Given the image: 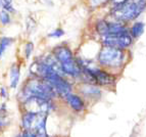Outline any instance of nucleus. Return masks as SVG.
Here are the masks:
<instances>
[{
  "mask_svg": "<svg viewBox=\"0 0 146 137\" xmlns=\"http://www.w3.org/2000/svg\"><path fill=\"white\" fill-rule=\"evenodd\" d=\"M31 97H39L43 99L55 100L58 97L56 91L46 80L38 77L31 76L27 79L17 96L20 103L26 102Z\"/></svg>",
  "mask_w": 146,
  "mask_h": 137,
  "instance_id": "1",
  "label": "nucleus"
},
{
  "mask_svg": "<svg viewBox=\"0 0 146 137\" xmlns=\"http://www.w3.org/2000/svg\"><path fill=\"white\" fill-rule=\"evenodd\" d=\"M126 61L127 53L124 49L102 46L97 54V64L99 67L110 72L123 68L126 64Z\"/></svg>",
  "mask_w": 146,
  "mask_h": 137,
  "instance_id": "2",
  "label": "nucleus"
},
{
  "mask_svg": "<svg viewBox=\"0 0 146 137\" xmlns=\"http://www.w3.org/2000/svg\"><path fill=\"white\" fill-rule=\"evenodd\" d=\"M146 9V0H128L124 4L111 7L110 15L117 22L127 23L135 21Z\"/></svg>",
  "mask_w": 146,
  "mask_h": 137,
  "instance_id": "3",
  "label": "nucleus"
},
{
  "mask_svg": "<svg viewBox=\"0 0 146 137\" xmlns=\"http://www.w3.org/2000/svg\"><path fill=\"white\" fill-rule=\"evenodd\" d=\"M133 37L131 36L130 32L122 33V34H113V35H105L100 37V42L102 46L115 47L119 49H127L131 47L133 44Z\"/></svg>",
  "mask_w": 146,
  "mask_h": 137,
  "instance_id": "4",
  "label": "nucleus"
},
{
  "mask_svg": "<svg viewBox=\"0 0 146 137\" xmlns=\"http://www.w3.org/2000/svg\"><path fill=\"white\" fill-rule=\"evenodd\" d=\"M24 110H31L35 113L50 114L55 110V102L50 99H43L39 97H31L26 102L22 103Z\"/></svg>",
  "mask_w": 146,
  "mask_h": 137,
  "instance_id": "5",
  "label": "nucleus"
},
{
  "mask_svg": "<svg viewBox=\"0 0 146 137\" xmlns=\"http://www.w3.org/2000/svg\"><path fill=\"white\" fill-rule=\"evenodd\" d=\"M46 115L47 114L35 113V112H31V110H24V113L22 115V121H21L22 129L29 130V131L34 132L35 128L37 127L40 120Z\"/></svg>",
  "mask_w": 146,
  "mask_h": 137,
  "instance_id": "6",
  "label": "nucleus"
},
{
  "mask_svg": "<svg viewBox=\"0 0 146 137\" xmlns=\"http://www.w3.org/2000/svg\"><path fill=\"white\" fill-rule=\"evenodd\" d=\"M63 100L66 101V103L68 105V108L77 114L84 113L86 110V108H87L86 100L80 94H77V93H68V95L63 98Z\"/></svg>",
  "mask_w": 146,
  "mask_h": 137,
  "instance_id": "7",
  "label": "nucleus"
},
{
  "mask_svg": "<svg viewBox=\"0 0 146 137\" xmlns=\"http://www.w3.org/2000/svg\"><path fill=\"white\" fill-rule=\"evenodd\" d=\"M80 95L86 101H96L100 99L102 92L96 84L82 83L80 87Z\"/></svg>",
  "mask_w": 146,
  "mask_h": 137,
  "instance_id": "8",
  "label": "nucleus"
},
{
  "mask_svg": "<svg viewBox=\"0 0 146 137\" xmlns=\"http://www.w3.org/2000/svg\"><path fill=\"white\" fill-rule=\"evenodd\" d=\"M52 54L57 59L59 64H62V63H66V61H70V59H75V55H74L72 49L64 44L54 47L53 50H52Z\"/></svg>",
  "mask_w": 146,
  "mask_h": 137,
  "instance_id": "9",
  "label": "nucleus"
},
{
  "mask_svg": "<svg viewBox=\"0 0 146 137\" xmlns=\"http://www.w3.org/2000/svg\"><path fill=\"white\" fill-rule=\"evenodd\" d=\"M21 77V70L20 66L17 64H13L10 67L9 70V86L11 89H15L19 85Z\"/></svg>",
  "mask_w": 146,
  "mask_h": 137,
  "instance_id": "10",
  "label": "nucleus"
},
{
  "mask_svg": "<svg viewBox=\"0 0 146 137\" xmlns=\"http://www.w3.org/2000/svg\"><path fill=\"white\" fill-rule=\"evenodd\" d=\"M144 28H145V24L143 22H135L133 24V26L129 29L130 34L133 37V39H138L143 34Z\"/></svg>",
  "mask_w": 146,
  "mask_h": 137,
  "instance_id": "11",
  "label": "nucleus"
},
{
  "mask_svg": "<svg viewBox=\"0 0 146 137\" xmlns=\"http://www.w3.org/2000/svg\"><path fill=\"white\" fill-rule=\"evenodd\" d=\"M13 43V38L7 36L0 37V59L3 57L6 49Z\"/></svg>",
  "mask_w": 146,
  "mask_h": 137,
  "instance_id": "12",
  "label": "nucleus"
},
{
  "mask_svg": "<svg viewBox=\"0 0 146 137\" xmlns=\"http://www.w3.org/2000/svg\"><path fill=\"white\" fill-rule=\"evenodd\" d=\"M11 22V15L8 11L4 9H0V24L2 26H7Z\"/></svg>",
  "mask_w": 146,
  "mask_h": 137,
  "instance_id": "13",
  "label": "nucleus"
},
{
  "mask_svg": "<svg viewBox=\"0 0 146 137\" xmlns=\"http://www.w3.org/2000/svg\"><path fill=\"white\" fill-rule=\"evenodd\" d=\"M1 8L8 11L9 13H15V12L12 0H1Z\"/></svg>",
  "mask_w": 146,
  "mask_h": 137,
  "instance_id": "14",
  "label": "nucleus"
},
{
  "mask_svg": "<svg viewBox=\"0 0 146 137\" xmlns=\"http://www.w3.org/2000/svg\"><path fill=\"white\" fill-rule=\"evenodd\" d=\"M33 51H34V43L33 42H27L25 44V57H26V59H29Z\"/></svg>",
  "mask_w": 146,
  "mask_h": 137,
  "instance_id": "15",
  "label": "nucleus"
},
{
  "mask_svg": "<svg viewBox=\"0 0 146 137\" xmlns=\"http://www.w3.org/2000/svg\"><path fill=\"white\" fill-rule=\"evenodd\" d=\"M110 1V0H89V4L92 8H97L101 5L105 4Z\"/></svg>",
  "mask_w": 146,
  "mask_h": 137,
  "instance_id": "16",
  "label": "nucleus"
},
{
  "mask_svg": "<svg viewBox=\"0 0 146 137\" xmlns=\"http://www.w3.org/2000/svg\"><path fill=\"white\" fill-rule=\"evenodd\" d=\"M63 35H64V31L62 29H59L58 28V29L53 30L51 33H49L48 37H50V38H60Z\"/></svg>",
  "mask_w": 146,
  "mask_h": 137,
  "instance_id": "17",
  "label": "nucleus"
},
{
  "mask_svg": "<svg viewBox=\"0 0 146 137\" xmlns=\"http://www.w3.org/2000/svg\"><path fill=\"white\" fill-rule=\"evenodd\" d=\"M21 137H37L36 133L33 131H29V130H23L22 133L20 134Z\"/></svg>",
  "mask_w": 146,
  "mask_h": 137,
  "instance_id": "18",
  "label": "nucleus"
},
{
  "mask_svg": "<svg viewBox=\"0 0 146 137\" xmlns=\"http://www.w3.org/2000/svg\"><path fill=\"white\" fill-rule=\"evenodd\" d=\"M128 0H110L108 2L111 3L112 7H115V6H119V5H122L124 4L125 2H127Z\"/></svg>",
  "mask_w": 146,
  "mask_h": 137,
  "instance_id": "19",
  "label": "nucleus"
},
{
  "mask_svg": "<svg viewBox=\"0 0 146 137\" xmlns=\"http://www.w3.org/2000/svg\"><path fill=\"white\" fill-rule=\"evenodd\" d=\"M5 126V122H4V119L1 115H0V130L2 129L3 127Z\"/></svg>",
  "mask_w": 146,
  "mask_h": 137,
  "instance_id": "20",
  "label": "nucleus"
},
{
  "mask_svg": "<svg viewBox=\"0 0 146 137\" xmlns=\"http://www.w3.org/2000/svg\"><path fill=\"white\" fill-rule=\"evenodd\" d=\"M0 94H1V96H2V97H6V96H7V94H6V90H5V88H1L0 89Z\"/></svg>",
  "mask_w": 146,
  "mask_h": 137,
  "instance_id": "21",
  "label": "nucleus"
}]
</instances>
